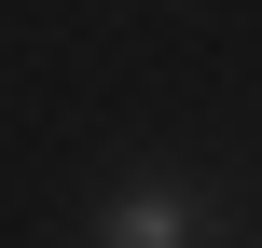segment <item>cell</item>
<instances>
[{"mask_svg":"<svg viewBox=\"0 0 262 248\" xmlns=\"http://www.w3.org/2000/svg\"><path fill=\"white\" fill-rule=\"evenodd\" d=\"M83 248H262V207L207 166H124L83 207Z\"/></svg>","mask_w":262,"mask_h":248,"instance_id":"cell-1","label":"cell"}]
</instances>
